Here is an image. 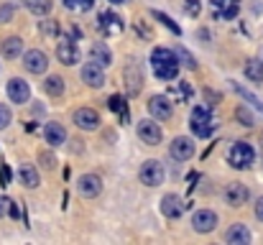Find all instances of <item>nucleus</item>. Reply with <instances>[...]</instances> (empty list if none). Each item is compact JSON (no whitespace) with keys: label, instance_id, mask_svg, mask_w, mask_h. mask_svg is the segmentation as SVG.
I'll return each instance as SVG.
<instances>
[{"label":"nucleus","instance_id":"obj_1","mask_svg":"<svg viewBox=\"0 0 263 245\" xmlns=\"http://www.w3.org/2000/svg\"><path fill=\"white\" fill-rule=\"evenodd\" d=\"M179 64H181V62H179L176 51L166 49V46H159V49H154V54H151V69H154V74L161 82L176 80Z\"/></svg>","mask_w":263,"mask_h":245},{"label":"nucleus","instance_id":"obj_2","mask_svg":"<svg viewBox=\"0 0 263 245\" xmlns=\"http://www.w3.org/2000/svg\"><path fill=\"white\" fill-rule=\"evenodd\" d=\"M189 125H192V133L197 138H210L217 130V118L212 115V110L207 105H197L189 115Z\"/></svg>","mask_w":263,"mask_h":245},{"label":"nucleus","instance_id":"obj_3","mask_svg":"<svg viewBox=\"0 0 263 245\" xmlns=\"http://www.w3.org/2000/svg\"><path fill=\"white\" fill-rule=\"evenodd\" d=\"M253 161H256V148H253L251 143H246V141H235V143L230 146V151H228V163H230L233 168H238V171L251 168Z\"/></svg>","mask_w":263,"mask_h":245},{"label":"nucleus","instance_id":"obj_4","mask_svg":"<svg viewBox=\"0 0 263 245\" xmlns=\"http://www.w3.org/2000/svg\"><path fill=\"white\" fill-rule=\"evenodd\" d=\"M97 28H100V33H105V36H118V33H123L125 23H123V18H120L118 13L102 10V13L97 15Z\"/></svg>","mask_w":263,"mask_h":245},{"label":"nucleus","instance_id":"obj_5","mask_svg":"<svg viewBox=\"0 0 263 245\" xmlns=\"http://www.w3.org/2000/svg\"><path fill=\"white\" fill-rule=\"evenodd\" d=\"M138 179H141V184H146V186H159V184L164 181V166L156 161V159H148V161L141 166Z\"/></svg>","mask_w":263,"mask_h":245},{"label":"nucleus","instance_id":"obj_6","mask_svg":"<svg viewBox=\"0 0 263 245\" xmlns=\"http://www.w3.org/2000/svg\"><path fill=\"white\" fill-rule=\"evenodd\" d=\"M123 82H125V92H128L130 97H136V95L141 92V87H143V72H141V67H138L136 62H130V64L123 69Z\"/></svg>","mask_w":263,"mask_h":245},{"label":"nucleus","instance_id":"obj_7","mask_svg":"<svg viewBox=\"0 0 263 245\" xmlns=\"http://www.w3.org/2000/svg\"><path fill=\"white\" fill-rule=\"evenodd\" d=\"M169 154H172V159H176V161H189V159L197 154V146H194V141H192V138L179 136V138H174V141H172Z\"/></svg>","mask_w":263,"mask_h":245},{"label":"nucleus","instance_id":"obj_8","mask_svg":"<svg viewBox=\"0 0 263 245\" xmlns=\"http://www.w3.org/2000/svg\"><path fill=\"white\" fill-rule=\"evenodd\" d=\"M136 133H138V138H141L146 146H159L161 138H164L159 123H154V120H141L138 128H136Z\"/></svg>","mask_w":263,"mask_h":245},{"label":"nucleus","instance_id":"obj_9","mask_svg":"<svg viewBox=\"0 0 263 245\" xmlns=\"http://www.w3.org/2000/svg\"><path fill=\"white\" fill-rule=\"evenodd\" d=\"M210 8L217 21H233L240 10V0H210Z\"/></svg>","mask_w":263,"mask_h":245},{"label":"nucleus","instance_id":"obj_10","mask_svg":"<svg viewBox=\"0 0 263 245\" xmlns=\"http://www.w3.org/2000/svg\"><path fill=\"white\" fill-rule=\"evenodd\" d=\"M148 110H151V115H154L156 120H169V118L174 115V107H172L169 95H154V97L148 100Z\"/></svg>","mask_w":263,"mask_h":245},{"label":"nucleus","instance_id":"obj_11","mask_svg":"<svg viewBox=\"0 0 263 245\" xmlns=\"http://www.w3.org/2000/svg\"><path fill=\"white\" fill-rule=\"evenodd\" d=\"M23 67H26L31 74H44V72L49 69V59H46V54H44V51L31 49V51H26V54H23Z\"/></svg>","mask_w":263,"mask_h":245},{"label":"nucleus","instance_id":"obj_12","mask_svg":"<svg viewBox=\"0 0 263 245\" xmlns=\"http://www.w3.org/2000/svg\"><path fill=\"white\" fill-rule=\"evenodd\" d=\"M192 228H194V233H202V235L212 233L217 228V215L212 210H197L192 217Z\"/></svg>","mask_w":263,"mask_h":245},{"label":"nucleus","instance_id":"obj_13","mask_svg":"<svg viewBox=\"0 0 263 245\" xmlns=\"http://www.w3.org/2000/svg\"><path fill=\"white\" fill-rule=\"evenodd\" d=\"M186 207H189V204H184V199H181L179 194H164V197H161V212H164V217H169V220H179Z\"/></svg>","mask_w":263,"mask_h":245},{"label":"nucleus","instance_id":"obj_14","mask_svg":"<svg viewBox=\"0 0 263 245\" xmlns=\"http://www.w3.org/2000/svg\"><path fill=\"white\" fill-rule=\"evenodd\" d=\"M57 56H59V62L67 64V67L77 64V62H80V49H77L74 39H62V41L57 44Z\"/></svg>","mask_w":263,"mask_h":245},{"label":"nucleus","instance_id":"obj_15","mask_svg":"<svg viewBox=\"0 0 263 245\" xmlns=\"http://www.w3.org/2000/svg\"><path fill=\"white\" fill-rule=\"evenodd\" d=\"M248 199H251V192H248L246 184H240V181L228 184V189H225V202H228L230 207H243Z\"/></svg>","mask_w":263,"mask_h":245},{"label":"nucleus","instance_id":"obj_16","mask_svg":"<svg viewBox=\"0 0 263 245\" xmlns=\"http://www.w3.org/2000/svg\"><path fill=\"white\" fill-rule=\"evenodd\" d=\"M77 192H80L85 199L97 197V194L102 192V179H100L97 174H85V176H80V181H77Z\"/></svg>","mask_w":263,"mask_h":245},{"label":"nucleus","instance_id":"obj_17","mask_svg":"<svg viewBox=\"0 0 263 245\" xmlns=\"http://www.w3.org/2000/svg\"><path fill=\"white\" fill-rule=\"evenodd\" d=\"M74 125L80 130H97L100 128V115L92 107H80V110H74Z\"/></svg>","mask_w":263,"mask_h":245},{"label":"nucleus","instance_id":"obj_18","mask_svg":"<svg viewBox=\"0 0 263 245\" xmlns=\"http://www.w3.org/2000/svg\"><path fill=\"white\" fill-rule=\"evenodd\" d=\"M8 97H10V102H18V105L28 102V100H31V87H28V82H23L21 77H13V80L8 82Z\"/></svg>","mask_w":263,"mask_h":245},{"label":"nucleus","instance_id":"obj_19","mask_svg":"<svg viewBox=\"0 0 263 245\" xmlns=\"http://www.w3.org/2000/svg\"><path fill=\"white\" fill-rule=\"evenodd\" d=\"M80 77H82V82H85V84L95 87V89L105 84V72H102V67H100V64H95V62H87V64L82 67Z\"/></svg>","mask_w":263,"mask_h":245},{"label":"nucleus","instance_id":"obj_20","mask_svg":"<svg viewBox=\"0 0 263 245\" xmlns=\"http://www.w3.org/2000/svg\"><path fill=\"white\" fill-rule=\"evenodd\" d=\"M89 62H95V64H100V67H110V62H112L110 46H105V41H95V44L89 46Z\"/></svg>","mask_w":263,"mask_h":245},{"label":"nucleus","instance_id":"obj_21","mask_svg":"<svg viewBox=\"0 0 263 245\" xmlns=\"http://www.w3.org/2000/svg\"><path fill=\"white\" fill-rule=\"evenodd\" d=\"M44 138H46L49 146H64L67 130H64L62 123H46V125H44Z\"/></svg>","mask_w":263,"mask_h":245},{"label":"nucleus","instance_id":"obj_22","mask_svg":"<svg viewBox=\"0 0 263 245\" xmlns=\"http://www.w3.org/2000/svg\"><path fill=\"white\" fill-rule=\"evenodd\" d=\"M225 240L230 245H248L251 243V230H248L243 222H238V225H233V228L228 230Z\"/></svg>","mask_w":263,"mask_h":245},{"label":"nucleus","instance_id":"obj_23","mask_svg":"<svg viewBox=\"0 0 263 245\" xmlns=\"http://www.w3.org/2000/svg\"><path fill=\"white\" fill-rule=\"evenodd\" d=\"M192 95H194V89H192L189 82H174V87L169 89V100L172 102H189Z\"/></svg>","mask_w":263,"mask_h":245},{"label":"nucleus","instance_id":"obj_24","mask_svg":"<svg viewBox=\"0 0 263 245\" xmlns=\"http://www.w3.org/2000/svg\"><path fill=\"white\" fill-rule=\"evenodd\" d=\"M0 51H3V56H5V59H15V56H21V54H23V41H21L18 36H10V39H5V41H3Z\"/></svg>","mask_w":263,"mask_h":245},{"label":"nucleus","instance_id":"obj_25","mask_svg":"<svg viewBox=\"0 0 263 245\" xmlns=\"http://www.w3.org/2000/svg\"><path fill=\"white\" fill-rule=\"evenodd\" d=\"M18 179H21V184L28 186V189H36V186H39V171H36L31 163H23V166H21Z\"/></svg>","mask_w":263,"mask_h":245},{"label":"nucleus","instance_id":"obj_26","mask_svg":"<svg viewBox=\"0 0 263 245\" xmlns=\"http://www.w3.org/2000/svg\"><path fill=\"white\" fill-rule=\"evenodd\" d=\"M246 77L251 82H263V62L261 59H251L246 64Z\"/></svg>","mask_w":263,"mask_h":245},{"label":"nucleus","instance_id":"obj_27","mask_svg":"<svg viewBox=\"0 0 263 245\" xmlns=\"http://www.w3.org/2000/svg\"><path fill=\"white\" fill-rule=\"evenodd\" d=\"M44 89H46L51 97H59V95H64V80L57 77V74H51L49 80L44 82Z\"/></svg>","mask_w":263,"mask_h":245},{"label":"nucleus","instance_id":"obj_28","mask_svg":"<svg viewBox=\"0 0 263 245\" xmlns=\"http://www.w3.org/2000/svg\"><path fill=\"white\" fill-rule=\"evenodd\" d=\"M107 107H110V110H115V112L120 115V120H123V123L128 120V107H125V100H123L120 95H112V97L107 100Z\"/></svg>","mask_w":263,"mask_h":245},{"label":"nucleus","instance_id":"obj_29","mask_svg":"<svg viewBox=\"0 0 263 245\" xmlns=\"http://www.w3.org/2000/svg\"><path fill=\"white\" fill-rule=\"evenodd\" d=\"M51 5H54L51 0H28V8L33 15H46L51 10Z\"/></svg>","mask_w":263,"mask_h":245},{"label":"nucleus","instance_id":"obj_30","mask_svg":"<svg viewBox=\"0 0 263 245\" xmlns=\"http://www.w3.org/2000/svg\"><path fill=\"white\" fill-rule=\"evenodd\" d=\"M92 5H95V0H64V8H69L74 13H87Z\"/></svg>","mask_w":263,"mask_h":245},{"label":"nucleus","instance_id":"obj_31","mask_svg":"<svg viewBox=\"0 0 263 245\" xmlns=\"http://www.w3.org/2000/svg\"><path fill=\"white\" fill-rule=\"evenodd\" d=\"M151 15H154V18H156V21H161V23H164V26H166V28H169V31H172V33H176V36H179V33H181V28H179V26H176L174 21H172V18H169V15H164V13H159V10H154V13H151Z\"/></svg>","mask_w":263,"mask_h":245},{"label":"nucleus","instance_id":"obj_32","mask_svg":"<svg viewBox=\"0 0 263 245\" xmlns=\"http://www.w3.org/2000/svg\"><path fill=\"white\" fill-rule=\"evenodd\" d=\"M176 56H179V62L181 64H186L189 69H197V62H194V56L184 49V46H176Z\"/></svg>","mask_w":263,"mask_h":245},{"label":"nucleus","instance_id":"obj_33","mask_svg":"<svg viewBox=\"0 0 263 245\" xmlns=\"http://www.w3.org/2000/svg\"><path fill=\"white\" fill-rule=\"evenodd\" d=\"M199 10H202V3H199V0H184V13H186V15L197 18Z\"/></svg>","mask_w":263,"mask_h":245},{"label":"nucleus","instance_id":"obj_34","mask_svg":"<svg viewBox=\"0 0 263 245\" xmlns=\"http://www.w3.org/2000/svg\"><path fill=\"white\" fill-rule=\"evenodd\" d=\"M39 163H41L44 168H49V171H51V168L57 166V159H54V154H49V151H41V154H39Z\"/></svg>","mask_w":263,"mask_h":245},{"label":"nucleus","instance_id":"obj_35","mask_svg":"<svg viewBox=\"0 0 263 245\" xmlns=\"http://www.w3.org/2000/svg\"><path fill=\"white\" fill-rule=\"evenodd\" d=\"M10 120H13L10 107H8V105H0V130H3V128H8V125H10Z\"/></svg>","mask_w":263,"mask_h":245},{"label":"nucleus","instance_id":"obj_36","mask_svg":"<svg viewBox=\"0 0 263 245\" xmlns=\"http://www.w3.org/2000/svg\"><path fill=\"white\" fill-rule=\"evenodd\" d=\"M41 33H46V36H54L57 33V21H41Z\"/></svg>","mask_w":263,"mask_h":245},{"label":"nucleus","instance_id":"obj_37","mask_svg":"<svg viewBox=\"0 0 263 245\" xmlns=\"http://www.w3.org/2000/svg\"><path fill=\"white\" fill-rule=\"evenodd\" d=\"M238 118L243 120V125H248V128L253 125V115H251V112H248L246 107H238Z\"/></svg>","mask_w":263,"mask_h":245},{"label":"nucleus","instance_id":"obj_38","mask_svg":"<svg viewBox=\"0 0 263 245\" xmlns=\"http://www.w3.org/2000/svg\"><path fill=\"white\" fill-rule=\"evenodd\" d=\"M13 18V5H0V23H8Z\"/></svg>","mask_w":263,"mask_h":245},{"label":"nucleus","instance_id":"obj_39","mask_svg":"<svg viewBox=\"0 0 263 245\" xmlns=\"http://www.w3.org/2000/svg\"><path fill=\"white\" fill-rule=\"evenodd\" d=\"M0 184L5 186V184H10V168L3 163V168H0Z\"/></svg>","mask_w":263,"mask_h":245},{"label":"nucleus","instance_id":"obj_40","mask_svg":"<svg viewBox=\"0 0 263 245\" xmlns=\"http://www.w3.org/2000/svg\"><path fill=\"white\" fill-rule=\"evenodd\" d=\"M256 217L263 222V197H258V202H256Z\"/></svg>","mask_w":263,"mask_h":245},{"label":"nucleus","instance_id":"obj_41","mask_svg":"<svg viewBox=\"0 0 263 245\" xmlns=\"http://www.w3.org/2000/svg\"><path fill=\"white\" fill-rule=\"evenodd\" d=\"M10 215H13V217H15V220H18V217H21V210H18V207H15V202H10Z\"/></svg>","mask_w":263,"mask_h":245},{"label":"nucleus","instance_id":"obj_42","mask_svg":"<svg viewBox=\"0 0 263 245\" xmlns=\"http://www.w3.org/2000/svg\"><path fill=\"white\" fill-rule=\"evenodd\" d=\"M8 204H10V202H5V199H3V197H0V217H3V215H5V210H8Z\"/></svg>","mask_w":263,"mask_h":245},{"label":"nucleus","instance_id":"obj_43","mask_svg":"<svg viewBox=\"0 0 263 245\" xmlns=\"http://www.w3.org/2000/svg\"><path fill=\"white\" fill-rule=\"evenodd\" d=\"M110 3H115V5H118V3H125V0H110Z\"/></svg>","mask_w":263,"mask_h":245}]
</instances>
